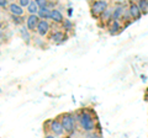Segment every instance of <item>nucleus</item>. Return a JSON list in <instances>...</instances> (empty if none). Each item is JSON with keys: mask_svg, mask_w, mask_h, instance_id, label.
<instances>
[{"mask_svg": "<svg viewBox=\"0 0 148 138\" xmlns=\"http://www.w3.org/2000/svg\"><path fill=\"white\" fill-rule=\"evenodd\" d=\"M79 122H80V125H82V127H83V130L84 131H86V132L94 131V127H95L94 118H92V116L88 111H82L80 112Z\"/></svg>", "mask_w": 148, "mask_h": 138, "instance_id": "f257e3e1", "label": "nucleus"}, {"mask_svg": "<svg viewBox=\"0 0 148 138\" xmlns=\"http://www.w3.org/2000/svg\"><path fill=\"white\" fill-rule=\"evenodd\" d=\"M61 123L64 128V132L72 133L75 128V120L71 113H64L61 116Z\"/></svg>", "mask_w": 148, "mask_h": 138, "instance_id": "f03ea898", "label": "nucleus"}, {"mask_svg": "<svg viewBox=\"0 0 148 138\" xmlns=\"http://www.w3.org/2000/svg\"><path fill=\"white\" fill-rule=\"evenodd\" d=\"M45 138H54V136H52V135H47Z\"/></svg>", "mask_w": 148, "mask_h": 138, "instance_id": "412c9836", "label": "nucleus"}, {"mask_svg": "<svg viewBox=\"0 0 148 138\" xmlns=\"http://www.w3.org/2000/svg\"><path fill=\"white\" fill-rule=\"evenodd\" d=\"M112 14H114V11H111L110 9H108L103 15H101V20L103 21H112Z\"/></svg>", "mask_w": 148, "mask_h": 138, "instance_id": "4468645a", "label": "nucleus"}, {"mask_svg": "<svg viewBox=\"0 0 148 138\" xmlns=\"http://www.w3.org/2000/svg\"><path fill=\"white\" fill-rule=\"evenodd\" d=\"M12 20H14V24H16V25H20L21 24V19H20V16H12Z\"/></svg>", "mask_w": 148, "mask_h": 138, "instance_id": "a211bd4d", "label": "nucleus"}, {"mask_svg": "<svg viewBox=\"0 0 148 138\" xmlns=\"http://www.w3.org/2000/svg\"><path fill=\"white\" fill-rule=\"evenodd\" d=\"M49 130L52 131L56 136H61L63 135V131H64V128L62 126V123L59 122V121H56V120H52L49 123Z\"/></svg>", "mask_w": 148, "mask_h": 138, "instance_id": "39448f33", "label": "nucleus"}, {"mask_svg": "<svg viewBox=\"0 0 148 138\" xmlns=\"http://www.w3.org/2000/svg\"><path fill=\"white\" fill-rule=\"evenodd\" d=\"M64 22H66V27H67V29H69V27H71V26H72V24H71V22H69L68 20H66V21H64Z\"/></svg>", "mask_w": 148, "mask_h": 138, "instance_id": "aec40b11", "label": "nucleus"}, {"mask_svg": "<svg viewBox=\"0 0 148 138\" xmlns=\"http://www.w3.org/2000/svg\"><path fill=\"white\" fill-rule=\"evenodd\" d=\"M51 12H52V10L48 8H45V9H40V11H38V17H42V20H47L51 17Z\"/></svg>", "mask_w": 148, "mask_h": 138, "instance_id": "9b49d317", "label": "nucleus"}, {"mask_svg": "<svg viewBox=\"0 0 148 138\" xmlns=\"http://www.w3.org/2000/svg\"><path fill=\"white\" fill-rule=\"evenodd\" d=\"M128 12H130V15H131L132 19H138V17L141 16V9L140 6L137 5V4H130V9H128Z\"/></svg>", "mask_w": 148, "mask_h": 138, "instance_id": "1a4fd4ad", "label": "nucleus"}, {"mask_svg": "<svg viewBox=\"0 0 148 138\" xmlns=\"http://www.w3.org/2000/svg\"><path fill=\"white\" fill-rule=\"evenodd\" d=\"M48 31H49V24H48V21L47 20H41L38 26H37L36 32L40 36H46V35L48 33Z\"/></svg>", "mask_w": 148, "mask_h": 138, "instance_id": "423d86ee", "label": "nucleus"}, {"mask_svg": "<svg viewBox=\"0 0 148 138\" xmlns=\"http://www.w3.org/2000/svg\"><path fill=\"white\" fill-rule=\"evenodd\" d=\"M108 10V3L106 1H94L91 4V14L94 16H99Z\"/></svg>", "mask_w": 148, "mask_h": 138, "instance_id": "7ed1b4c3", "label": "nucleus"}, {"mask_svg": "<svg viewBox=\"0 0 148 138\" xmlns=\"http://www.w3.org/2000/svg\"><path fill=\"white\" fill-rule=\"evenodd\" d=\"M138 6H140L141 11H145V10H146V8H147V1H140Z\"/></svg>", "mask_w": 148, "mask_h": 138, "instance_id": "f3484780", "label": "nucleus"}, {"mask_svg": "<svg viewBox=\"0 0 148 138\" xmlns=\"http://www.w3.org/2000/svg\"><path fill=\"white\" fill-rule=\"evenodd\" d=\"M51 19H52L56 24H62L63 22V15L62 12L57 10V9H52V12H51Z\"/></svg>", "mask_w": 148, "mask_h": 138, "instance_id": "9d476101", "label": "nucleus"}, {"mask_svg": "<svg viewBox=\"0 0 148 138\" xmlns=\"http://www.w3.org/2000/svg\"><path fill=\"white\" fill-rule=\"evenodd\" d=\"M147 8H148V1H147Z\"/></svg>", "mask_w": 148, "mask_h": 138, "instance_id": "4be33fe9", "label": "nucleus"}, {"mask_svg": "<svg viewBox=\"0 0 148 138\" xmlns=\"http://www.w3.org/2000/svg\"><path fill=\"white\" fill-rule=\"evenodd\" d=\"M27 10H29L30 15H37L38 11H40V8H38V5H37V1H31L29 8H27Z\"/></svg>", "mask_w": 148, "mask_h": 138, "instance_id": "f8f14e48", "label": "nucleus"}, {"mask_svg": "<svg viewBox=\"0 0 148 138\" xmlns=\"http://www.w3.org/2000/svg\"><path fill=\"white\" fill-rule=\"evenodd\" d=\"M0 5H1V8H5L8 5V3L5 1V0H1V1H0Z\"/></svg>", "mask_w": 148, "mask_h": 138, "instance_id": "6ab92c4d", "label": "nucleus"}, {"mask_svg": "<svg viewBox=\"0 0 148 138\" xmlns=\"http://www.w3.org/2000/svg\"><path fill=\"white\" fill-rule=\"evenodd\" d=\"M40 17L38 15H30L27 17V21H26V25H27V29L31 30V31H35L37 30V26L40 24Z\"/></svg>", "mask_w": 148, "mask_h": 138, "instance_id": "20e7f679", "label": "nucleus"}, {"mask_svg": "<svg viewBox=\"0 0 148 138\" xmlns=\"http://www.w3.org/2000/svg\"><path fill=\"white\" fill-rule=\"evenodd\" d=\"M9 10H10L12 16H20L21 17L24 15V9L18 5V4H15V3H12L9 5Z\"/></svg>", "mask_w": 148, "mask_h": 138, "instance_id": "0eeeda50", "label": "nucleus"}, {"mask_svg": "<svg viewBox=\"0 0 148 138\" xmlns=\"http://www.w3.org/2000/svg\"><path fill=\"white\" fill-rule=\"evenodd\" d=\"M51 40L56 43H61V42H64V41L67 40V36L64 35L63 31H54L52 33V36H51Z\"/></svg>", "mask_w": 148, "mask_h": 138, "instance_id": "6e6552de", "label": "nucleus"}, {"mask_svg": "<svg viewBox=\"0 0 148 138\" xmlns=\"http://www.w3.org/2000/svg\"><path fill=\"white\" fill-rule=\"evenodd\" d=\"M21 37L24 38L26 42H30V40H31V36H30V32L27 31L26 29H21Z\"/></svg>", "mask_w": 148, "mask_h": 138, "instance_id": "2eb2a0df", "label": "nucleus"}, {"mask_svg": "<svg viewBox=\"0 0 148 138\" xmlns=\"http://www.w3.org/2000/svg\"><path fill=\"white\" fill-rule=\"evenodd\" d=\"M120 30H121V25H120L119 20H112L111 21V26H110L111 33H116V32H119Z\"/></svg>", "mask_w": 148, "mask_h": 138, "instance_id": "ddd939ff", "label": "nucleus"}, {"mask_svg": "<svg viewBox=\"0 0 148 138\" xmlns=\"http://www.w3.org/2000/svg\"><path fill=\"white\" fill-rule=\"evenodd\" d=\"M30 3H31V1H29V0H20V3H18V5H20L21 8H29Z\"/></svg>", "mask_w": 148, "mask_h": 138, "instance_id": "dca6fc26", "label": "nucleus"}]
</instances>
